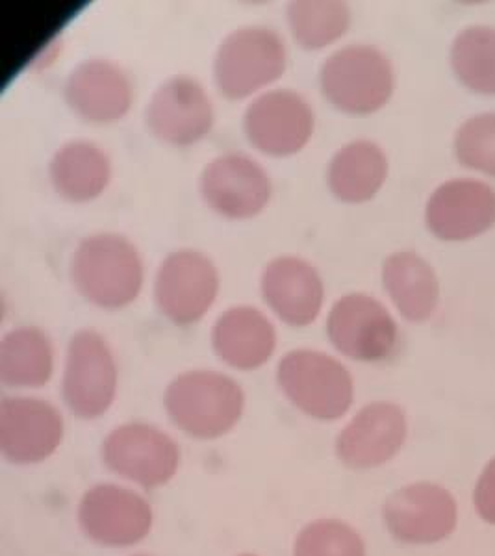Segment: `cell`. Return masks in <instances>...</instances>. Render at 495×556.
Segmentation results:
<instances>
[{"label": "cell", "instance_id": "obj_1", "mask_svg": "<svg viewBox=\"0 0 495 556\" xmlns=\"http://www.w3.org/2000/svg\"><path fill=\"white\" fill-rule=\"evenodd\" d=\"M71 282L78 295L102 311H122L140 298L145 266L127 236H86L71 256Z\"/></svg>", "mask_w": 495, "mask_h": 556}, {"label": "cell", "instance_id": "obj_2", "mask_svg": "<svg viewBox=\"0 0 495 556\" xmlns=\"http://www.w3.org/2000/svg\"><path fill=\"white\" fill-rule=\"evenodd\" d=\"M164 406L178 430L195 440L229 434L245 412V392L229 375L191 369L165 388Z\"/></svg>", "mask_w": 495, "mask_h": 556}, {"label": "cell", "instance_id": "obj_3", "mask_svg": "<svg viewBox=\"0 0 495 556\" xmlns=\"http://www.w3.org/2000/svg\"><path fill=\"white\" fill-rule=\"evenodd\" d=\"M284 39L274 28L248 25L230 33L217 47L214 83L229 101L266 93L287 73Z\"/></svg>", "mask_w": 495, "mask_h": 556}, {"label": "cell", "instance_id": "obj_4", "mask_svg": "<svg viewBox=\"0 0 495 556\" xmlns=\"http://www.w3.org/2000/svg\"><path fill=\"white\" fill-rule=\"evenodd\" d=\"M318 80L325 101L342 114H375L394 96V65L371 45H347L332 52Z\"/></svg>", "mask_w": 495, "mask_h": 556}, {"label": "cell", "instance_id": "obj_5", "mask_svg": "<svg viewBox=\"0 0 495 556\" xmlns=\"http://www.w3.org/2000/svg\"><path fill=\"white\" fill-rule=\"evenodd\" d=\"M280 392L318 421H337L355 401V380L342 362L318 349H293L277 366Z\"/></svg>", "mask_w": 495, "mask_h": 556}, {"label": "cell", "instance_id": "obj_6", "mask_svg": "<svg viewBox=\"0 0 495 556\" xmlns=\"http://www.w3.org/2000/svg\"><path fill=\"white\" fill-rule=\"evenodd\" d=\"M119 371L106 338L93 329L71 336L65 353L62 393L67 408L78 419H97L114 405Z\"/></svg>", "mask_w": 495, "mask_h": 556}, {"label": "cell", "instance_id": "obj_7", "mask_svg": "<svg viewBox=\"0 0 495 556\" xmlns=\"http://www.w3.org/2000/svg\"><path fill=\"white\" fill-rule=\"evenodd\" d=\"M219 288L221 277L214 260L195 249H178L160 262L154 275V304L167 321L190 327L208 314Z\"/></svg>", "mask_w": 495, "mask_h": 556}, {"label": "cell", "instance_id": "obj_8", "mask_svg": "<svg viewBox=\"0 0 495 556\" xmlns=\"http://www.w3.org/2000/svg\"><path fill=\"white\" fill-rule=\"evenodd\" d=\"M316 130L314 108L295 89H267L254 97L243 114V134L256 151L290 159L310 143Z\"/></svg>", "mask_w": 495, "mask_h": 556}, {"label": "cell", "instance_id": "obj_9", "mask_svg": "<svg viewBox=\"0 0 495 556\" xmlns=\"http://www.w3.org/2000/svg\"><path fill=\"white\" fill-rule=\"evenodd\" d=\"M327 336L332 348L351 361H388L399 342V329L384 304L366 293L337 299L327 316Z\"/></svg>", "mask_w": 495, "mask_h": 556}, {"label": "cell", "instance_id": "obj_10", "mask_svg": "<svg viewBox=\"0 0 495 556\" xmlns=\"http://www.w3.org/2000/svg\"><path fill=\"white\" fill-rule=\"evenodd\" d=\"M199 193L214 214L245 222L267 208L274 182L261 162L242 152H227L206 164L199 178Z\"/></svg>", "mask_w": 495, "mask_h": 556}, {"label": "cell", "instance_id": "obj_11", "mask_svg": "<svg viewBox=\"0 0 495 556\" xmlns=\"http://www.w3.org/2000/svg\"><path fill=\"white\" fill-rule=\"evenodd\" d=\"M102 462L112 473L138 486H165L180 468V447L164 430L149 424H125L102 442Z\"/></svg>", "mask_w": 495, "mask_h": 556}, {"label": "cell", "instance_id": "obj_12", "mask_svg": "<svg viewBox=\"0 0 495 556\" xmlns=\"http://www.w3.org/2000/svg\"><path fill=\"white\" fill-rule=\"evenodd\" d=\"M216 121L214 102L198 78L175 75L160 84L145 106V127L169 147H191L206 138Z\"/></svg>", "mask_w": 495, "mask_h": 556}, {"label": "cell", "instance_id": "obj_13", "mask_svg": "<svg viewBox=\"0 0 495 556\" xmlns=\"http://www.w3.org/2000/svg\"><path fill=\"white\" fill-rule=\"evenodd\" d=\"M382 521L401 544H439L457 531V500L440 484L414 482L384 501Z\"/></svg>", "mask_w": 495, "mask_h": 556}, {"label": "cell", "instance_id": "obj_14", "mask_svg": "<svg viewBox=\"0 0 495 556\" xmlns=\"http://www.w3.org/2000/svg\"><path fill=\"white\" fill-rule=\"evenodd\" d=\"M153 506L128 488L97 484L84 493L78 525L84 534L104 547L140 544L153 531Z\"/></svg>", "mask_w": 495, "mask_h": 556}, {"label": "cell", "instance_id": "obj_15", "mask_svg": "<svg viewBox=\"0 0 495 556\" xmlns=\"http://www.w3.org/2000/svg\"><path fill=\"white\" fill-rule=\"evenodd\" d=\"M64 417L38 397H7L0 403V453L17 466L47 460L64 442Z\"/></svg>", "mask_w": 495, "mask_h": 556}, {"label": "cell", "instance_id": "obj_16", "mask_svg": "<svg viewBox=\"0 0 495 556\" xmlns=\"http://www.w3.org/2000/svg\"><path fill=\"white\" fill-rule=\"evenodd\" d=\"M407 414L390 401H375L356 412L337 438V456L345 468H381L399 455L407 442Z\"/></svg>", "mask_w": 495, "mask_h": 556}, {"label": "cell", "instance_id": "obj_17", "mask_svg": "<svg viewBox=\"0 0 495 556\" xmlns=\"http://www.w3.org/2000/svg\"><path fill=\"white\" fill-rule=\"evenodd\" d=\"M73 114L93 125H112L130 112L134 86L127 71L104 58H91L71 71L64 88Z\"/></svg>", "mask_w": 495, "mask_h": 556}, {"label": "cell", "instance_id": "obj_18", "mask_svg": "<svg viewBox=\"0 0 495 556\" xmlns=\"http://www.w3.org/2000/svg\"><path fill=\"white\" fill-rule=\"evenodd\" d=\"M261 293L267 308L290 327H308L323 312V278L308 260L292 254L267 262Z\"/></svg>", "mask_w": 495, "mask_h": 556}, {"label": "cell", "instance_id": "obj_19", "mask_svg": "<svg viewBox=\"0 0 495 556\" xmlns=\"http://www.w3.org/2000/svg\"><path fill=\"white\" fill-rule=\"evenodd\" d=\"M426 219L440 240H471L495 223V191L473 178L449 180L432 193Z\"/></svg>", "mask_w": 495, "mask_h": 556}, {"label": "cell", "instance_id": "obj_20", "mask_svg": "<svg viewBox=\"0 0 495 556\" xmlns=\"http://www.w3.org/2000/svg\"><path fill=\"white\" fill-rule=\"evenodd\" d=\"M210 342L223 364L238 371H254L274 358L279 338L264 312L238 304L217 317Z\"/></svg>", "mask_w": 495, "mask_h": 556}, {"label": "cell", "instance_id": "obj_21", "mask_svg": "<svg viewBox=\"0 0 495 556\" xmlns=\"http://www.w3.org/2000/svg\"><path fill=\"white\" fill-rule=\"evenodd\" d=\"M49 178L58 195L69 203L96 201L112 180L109 152L88 139H73L60 147L49 162Z\"/></svg>", "mask_w": 495, "mask_h": 556}, {"label": "cell", "instance_id": "obj_22", "mask_svg": "<svg viewBox=\"0 0 495 556\" xmlns=\"http://www.w3.org/2000/svg\"><path fill=\"white\" fill-rule=\"evenodd\" d=\"M386 178V152L369 139H355L340 147L327 167L330 193L345 204L368 203Z\"/></svg>", "mask_w": 495, "mask_h": 556}, {"label": "cell", "instance_id": "obj_23", "mask_svg": "<svg viewBox=\"0 0 495 556\" xmlns=\"http://www.w3.org/2000/svg\"><path fill=\"white\" fill-rule=\"evenodd\" d=\"M382 285L395 308L408 321H427L439 306L436 273L412 251H399L384 260Z\"/></svg>", "mask_w": 495, "mask_h": 556}, {"label": "cell", "instance_id": "obj_24", "mask_svg": "<svg viewBox=\"0 0 495 556\" xmlns=\"http://www.w3.org/2000/svg\"><path fill=\"white\" fill-rule=\"evenodd\" d=\"M54 374V345L38 327H17L0 340V380L8 388L36 390Z\"/></svg>", "mask_w": 495, "mask_h": 556}, {"label": "cell", "instance_id": "obj_25", "mask_svg": "<svg viewBox=\"0 0 495 556\" xmlns=\"http://www.w3.org/2000/svg\"><path fill=\"white\" fill-rule=\"evenodd\" d=\"M351 20L350 4L342 0H293L287 10L293 41L305 51H321L340 41Z\"/></svg>", "mask_w": 495, "mask_h": 556}, {"label": "cell", "instance_id": "obj_26", "mask_svg": "<svg viewBox=\"0 0 495 556\" xmlns=\"http://www.w3.org/2000/svg\"><path fill=\"white\" fill-rule=\"evenodd\" d=\"M452 65L464 86L475 93L495 96V28L470 26L458 34Z\"/></svg>", "mask_w": 495, "mask_h": 556}, {"label": "cell", "instance_id": "obj_27", "mask_svg": "<svg viewBox=\"0 0 495 556\" xmlns=\"http://www.w3.org/2000/svg\"><path fill=\"white\" fill-rule=\"evenodd\" d=\"M293 556H368L360 532L340 519H318L299 532Z\"/></svg>", "mask_w": 495, "mask_h": 556}, {"label": "cell", "instance_id": "obj_28", "mask_svg": "<svg viewBox=\"0 0 495 556\" xmlns=\"http://www.w3.org/2000/svg\"><path fill=\"white\" fill-rule=\"evenodd\" d=\"M460 164L495 177V114H481L466 121L455 139Z\"/></svg>", "mask_w": 495, "mask_h": 556}, {"label": "cell", "instance_id": "obj_29", "mask_svg": "<svg viewBox=\"0 0 495 556\" xmlns=\"http://www.w3.org/2000/svg\"><path fill=\"white\" fill-rule=\"evenodd\" d=\"M473 506L477 516L483 519L484 523L495 525V456L477 479Z\"/></svg>", "mask_w": 495, "mask_h": 556}, {"label": "cell", "instance_id": "obj_30", "mask_svg": "<svg viewBox=\"0 0 495 556\" xmlns=\"http://www.w3.org/2000/svg\"><path fill=\"white\" fill-rule=\"evenodd\" d=\"M240 556H256V555H240Z\"/></svg>", "mask_w": 495, "mask_h": 556}, {"label": "cell", "instance_id": "obj_31", "mask_svg": "<svg viewBox=\"0 0 495 556\" xmlns=\"http://www.w3.org/2000/svg\"><path fill=\"white\" fill-rule=\"evenodd\" d=\"M138 556H145V555H138Z\"/></svg>", "mask_w": 495, "mask_h": 556}]
</instances>
